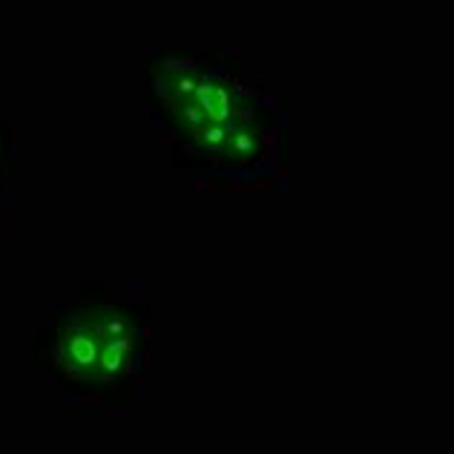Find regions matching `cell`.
Returning <instances> with one entry per match:
<instances>
[{
  "label": "cell",
  "instance_id": "7",
  "mask_svg": "<svg viewBox=\"0 0 454 454\" xmlns=\"http://www.w3.org/2000/svg\"><path fill=\"white\" fill-rule=\"evenodd\" d=\"M201 73H196L193 67H182V69H164L161 81H159V92L161 98H178V95H196Z\"/></svg>",
  "mask_w": 454,
  "mask_h": 454
},
{
  "label": "cell",
  "instance_id": "4",
  "mask_svg": "<svg viewBox=\"0 0 454 454\" xmlns=\"http://www.w3.org/2000/svg\"><path fill=\"white\" fill-rule=\"evenodd\" d=\"M87 322V328L98 337L101 345H110V342H118V340H127V337H136V322L129 314L118 308H95L90 314L81 317Z\"/></svg>",
  "mask_w": 454,
  "mask_h": 454
},
{
  "label": "cell",
  "instance_id": "5",
  "mask_svg": "<svg viewBox=\"0 0 454 454\" xmlns=\"http://www.w3.org/2000/svg\"><path fill=\"white\" fill-rule=\"evenodd\" d=\"M133 351H136V337L118 340L110 345H101L98 354V380H118L129 363H133Z\"/></svg>",
  "mask_w": 454,
  "mask_h": 454
},
{
  "label": "cell",
  "instance_id": "6",
  "mask_svg": "<svg viewBox=\"0 0 454 454\" xmlns=\"http://www.w3.org/2000/svg\"><path fill=\"white\" fill-rule=\"evenodd\" d=\"M164 104L170 106V115L176 118V124L190 136L207 124V115H205V110H201L196 95H178V98H167Z\"/></svg>",
  "mask_w": 454,
  "mask_h": 454
},
{
  "label": "cell",
  "instance_id": "3",
  "mask_svg": "<svg viewBox=\"0 0 454 454\" xmlns=\"http://www.w3.org/2000/svg\"><path fill=\"white\" fill-rule=\"evenodd\" d=\"M259 153H262V133L242 115L231 124V129H227V136H224L216 155L231 164H247V161L259 159Z\"/></svg>",
  "mask_w": 454,
  "mask_h": 454
},
{
  "label": "cell",
  "instance_id": "1",
  "mask_svg": "<svg viewBox=\"0 0 454 454\" xmlns=\"http://www.w3.org/2000/svg\"><path fill=\"white\" fill-rule=\"evenodd\" d=\"M98 354H101V342L81 317L69 322L55 345L58 363L75 380H98Z\"/></svg>",
  "mask_w": 454,
  "mask_h": 454
},
{
  "label": "cell",
  "instance_id": "2",
  "mask_svg": "<svg viewBox=\"0 0 454 454\" xmlns=\"http://www.w3.org/2000/svg\"><path fill=\"white\" fill-rule=\"evenodd\" d=\"M196 98L201 104V110H205L207 121L227 124V121H236L239 113H242L236 106V95L231 90V83L216 78V75H201L199 78Z\"/></svg>",
  "mask_w": 454,
  "mask_h": 454
}]
</instances>
